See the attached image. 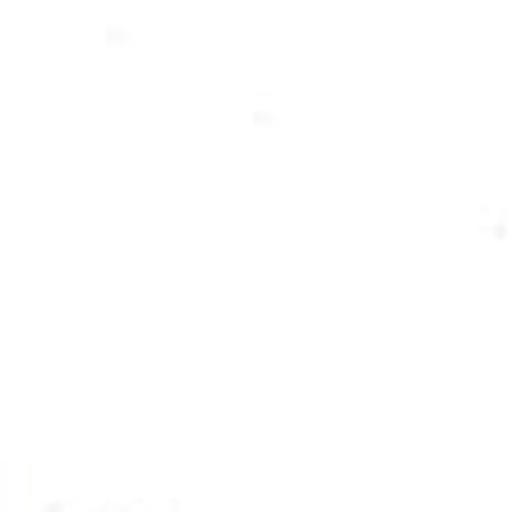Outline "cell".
Wrapping results in <instances>:
<instances>
[]
</instances>
